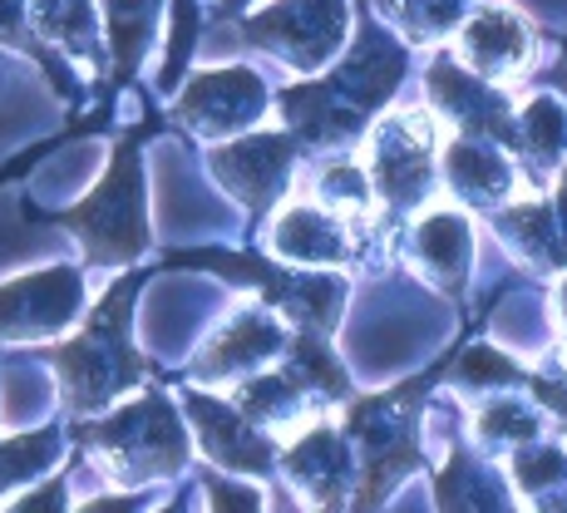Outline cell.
Listing matches in <instances>:
<instances>
[{
	"mask_svg": "<svg viewBox=\"0 0 567 513\" xmlns=\"http://www.w3.org/2000/svg\"><path fill=\"white\" fill-rule=\"evenodd\" d=\"M454 60L468 64L474 74L494 84H508L514 74L528 70L533 60V30L518 10L508 6H494L484 0L478 10H468L460 20V35H454Z\"/></svg>",
	"mask_w": 567,
	"mask_h": 513,
	"instance_id": "obj_16",
	"label": "cell"
},
{
	"mask_svg": "<svg viewBox=\"0 0 567 513\" xmlns=\"http://www.w3.org/2000/svg\"><path fill=\"white\" fill-rule=\"evenodd\" d=\"M138 138L144 134H128L114 148V163L100 178V188L60 217L84 243L90 261L118 267V261L144 257L148 247V188H144V163H138Z\"/></svg>",
	"mask_w": 567,
	"mask_h": 513,
	"instance_id": "obj_5",
	"label": "cell"
},
{
	"mask_svg": "<svg viewBox=\"0 0 567 513\" xmlns=\"http://www.w3.org/2000/svg\"><path fill=\"white\" fill-rule=\"evenodd\" d=\"M84 440H90V450L100 454V464L118 484L168 479L188 464V424L178 420V410L158 390L128 400L124 410L104 414V420L84 424Z\"/></svg>",
	"mask_w": 567,
	"mask_h": 513,
	"instance_id": "obj_4",
	"label": "cell"
},
{
	"mask_svg": "<svg viewBox=\"0 0 567 513\" xmlns=\"http://www.w3.org/2000/svg\"><path fill=\"white\" fill-rule=\"evenodd\" d=\"M301 158V138L291 134H243V138H223V148L207 154L213 178L233 193L247 213H267L271 203L287 193L291 168Z\"/></svg>",
	"mask_w": 567,
	"mask_h": 513,
	"instance_id": "obj_11",
	"label": "cell"
},
{
	"mask_svg": "<svg viewBox=\"0 0 567 513\" xmlns=\"http://www.w3.org/2000/svg\"><path fill=\"white\" fill-rule=\"evenodd\" d=\"M183 414H188L203 454L223 474L267 479L277 469V440H271V430H261L252 414H243L227 396H203L198 386H188L183 390Z\"/></svg>",
	"mask_w": 567,
	"mask_h": 513,
	"instance_id": "obj_9",
	"label": "cell"
},
{
	"mask_svg": "<svg viewBox=\"0 0 567 513\" xmlns=\"http://www.w3.org/2000/svg\"><path fill=\"white\" fill-rule=\"evenodd\" d=\"M440 163V119L434 109H395L365 129V173L380 207L410 213L430 198Z\"/></svg>",
	"mask_w": 567,
	"mask_h": 513,
	"instance_id": "obj_7",
	"label": "cell"
},
{
	"mask_svg": "<svg viewBox=\"0 0 567 513\" xmlns=\"http://www.w3.org/2000/svg\"><path fill=\"white\" fill-rule=\"evenodd\" d=\"M518 380V366L508 356H498V346H468L454 366V386L464 390H484V386H514Z\"/></svg>",
	"mask_w": 567,
	"mask_h": 513,
	"instance_id": "obj_29",
	"label": "cell"
},
{
	"mask_svg": "<svg viewBox=\"0 0 567 513\" xmlns=\"http://www.w3.org/2000/svg\"><path fill=\"white\" fill-rule=\"evenodd\" d=\"M321 207H331V213H341L346 223H370L375 217V188H370V173L361 163H331V168H321V183H316L311 193Z\"/></svg>",
	"mask_w": 567,
	"mask_h": 513,
	"instance_id": "obj_26",
	"label": "cell"
},
{
	"mask_svg": "<svg viewBox=\"0 0 567 513\" xmlns=\"http://www.w3.org/2000/svg\"><path fill=\"white\" fill-rule=\"evenodd\" d=\"M84 311V277L74 267L30 271L0 287V336L6 341H54Z\"/></svg>",
	"mask_w": 567,
	"mask_h": 513,
	"instance_id": "obj_14",
	"label": "cell"
},
{
	"mask_svg": "<svg viewBox=\"0 0 567 513\" xmlns=\"http://www.w3.org/2000/svg\"><path fill=\"white\" fill-rule=\"evenodd\" d=\"M138 277H124L114 291L90 311V321L80 326V336L64 346H54L50 360L60 370V396L70 414H94L109 400H118L124 390H134L144 380V356L128 341V316H134Z\"/></svg>",
	"mask_w": 567,
	"mask_h": 513,
	"instance_id": "obj_2",
	"label": "cell"
},
{
	"mask_svg": "<svg viewBox=\"0 0 567 513\" xmlns=\"http://www.w3.org/2000/svg\"><path fill=\"white\" fill-rule=\"evenodd\" d=\"M405 45L390 30L370 25L361 30L355 50L336 70L316 74L307 84H291L281 94V119L307 148H341L355 144L380 114H385L395 84L405 80Z\"/></svg>",
	"mask_w": 567,
	"mask_h": 513,
	"instance_id": "obj_1",
	"label": "cell"
},
{
	"mask_svg": "<svg viewBox=\"0 0 567 513\" xmlns=\"http://www.w3.org/2000/svg\"><path fill=\"white\" fill-rule=\"evenodd\" d=\"M553 213H558V227H563V243H567V168H563V183H558V203H553Z\"/></svg>",
	"mask_w": 567,
	"mask_h": 513,
	"instance_id": "obj_32",
	"label": "cell"
},
{
	"mask_svg": "<svg viewBox=\"0 0 567 513\" xmlns=\"http://www.w3.org/2000/svg\"><path fill=\"white\" fill-rule=\"evenodd\" d=\"M158 6L163 0H104V25H109V45H114L118 80H128L138 70V60H144V50L154 45Z\"/></svg>",
	"mask_w": 567,
	"mask_h": 513,
	"instance_id": "obj_23",
	"label": "cell"
},
{
	"mask_svg": "<svg viewBox=\"0 0 567 513\" xmlns=\"http://www.w3.org/2000/svg\"><path fill=\"white\" fill-rule=\"evenodd\" d=\"M35 6V25L40 35H50L54 45L74 50L80 60H94L100 30H94V0H30Z\"/></svg>",
	"mask_w": 567,
	"mask_h": 513,
	"instance_id": "obj_27",
	"label": "cell"
},
{
	"mask_svg": "<svg viewBox=\"0 0 567 513\" xmlns=\"http://www.w3.org/2000/svg\"><path fill=\"white\" fill-rule=\"evenodd\" d=\"M514 154L523 158L528 178H553L567 158V109L553 94H538V100L523 104L518 114V138Z\"/></svg>",
	"mask_w": 567,
	"mask_h": 513,
	"instance_id": "obj_21",
	"label": "cell"
},
{
	"mask_svg": "<svg viewBox=\"0 0 567 513\" xmlns=\"http://www.w3.org/2000/svg\"><path fill=\"white\" fill-rule=\"evenodd\" d=\"M558 331H563V341H567V277H563V287H558Z\"/></svg>",
	"mask_w": 567,
	"mask_h": 513,
	"instance_id": "obj_33",
	"label": "cell"
},
{
	"mask_svg": "<svg viewBox=\"0 0 567 513\" xmlns=\"http://www.w3.org/2000/svg\"><path fill=\"white\" fill-rule=\"evenodd\" d=\"M444 178L468 207H504L518 193L508 148L474 134H460L444 144Z\"/></svg>",
	"mask_w": 567,
	"mask_h": 513,
	"instance_id": "obj_19",
	"label": "cell"
},
{
	"mask_svg": "<svg viewBox=\"0 0 567 513\" xmlns=\"http://www.w3.org/2000/svg\"><path fill=\"white\" fill-rule=\"evenodd\" d=\"M410 261L434 291L464 297L468 267H474V227L460 207H430L410 227Z\"/></svg>",
	"mask_w": 567,
	"mask_h": 513,
	"instance_id": "obj_17",
	"label": "cell"
},
{
	"mask_svg": "<svg viewBox=\"0 0 567 513\" xmlns=\"http://www.w3.org/2000/svg\"><path fill=\"white\" fill-rule=\"evenodd\" d=\"M375 6L405 30V40H414V45H434V40L460 30L464 10L474 6V0H375Z\"/></svg>",
	"mask_w": 567,
	"mask_h": 513,
	"instance_id": "obj_25",
	"label": "cell"
},
{
	"mask_svg": "<svg viewBox=\"0 0 567 513\" xmlns=\"http://www.w3.org/2000/svg\"><path fill=\"white\" fill-rule=\"evenodd\" d=\"M287 346H291V321L261 301V307L237 311L233 321L203 346V356L193 360V376H198V386L233 390L237 380L277 366V360L287 356Z\"/></svg>",
	"mask_w": 567,
	"mask_h": 513,
	"instance_id": "obj_10",
	"label": "cell"
},
{
	"mask_svg": "<svg viewBox=\"0 0 567 513\" xmlns=\"http://www.w3.org/2000/svg\"><path fill=\"white\" fill-rule=\"evenodd\" d=\"M267 114V84H261L257 70L247 64H227V70H207L173 104V119H178L188 134L198 138H233L247 134L252 124H261Z\"/></svg>",
	"mask_w": 567,
	"mask_h": 513,
	"instance_id": "obj_12",
	"label": "cell"
},
{
	"mask_svg": "<svg viewBox=\"0 0 567 513\" xmlns=\"http://www.w3.org/2000/svg\"><path fill=\"white\" fill-rule=\"evenodd\" d=\"M514 489L538 509H567V450L563 444H518L508 460Z\"/></svg>",
	"mask_w": 567,
	"mask_h": 513,
	"instance_id": "obj_22",
	"label": "cell"
},
{
	"mask_svg": "<svg viewBox=\"0 0 567 513\" xmlns=\"http://www.w3.org/2000/svg\"><path fill=\"white\" fill-rule=\"evenodd\" d=\"M474 430H478V440H484L488 450H518V444H528V440H538L543 434V406L498 396V400H488V406H478Z\"/></svg>",
	"mask_w": 567,
	"mask_h": 513,
	"instance_id": "obj_24",
	"label": "cell"
},
{
	"mask_svg": "<svg viewBox=\"0 0 567 513\" xmlns=\"http://www.w3.org/2000/svg\"><path fill=\"white\" fill-rule=\"evenodd\" d=\"M444 370V360L420 380H405V386L385 390V396H365V400H351L346 410V440L355 450V464H361V484H355V499L351 504L361 509H375L410 469H420V410H424V396H430L434 376Z\"/></svg>",
	"mask_w": 567,
	"mask_h": 513,
	"instance_id": "obj_3",
	"label": "cell"
},
{
	"mask_svg": "<svg viewBox=\"0 0 567 513\" xmlns=\"http://www.w3.org/2000/svg\"><path fill=\"white\" fill-rule=\"evenodd\" d=\"M346 0H271L243 20V40L261 54H277L287 70L316 74L346 45Z\"/></svg>",
	"mask_w": 567,
	"mask_h": 513,
	"instance_id": "obj_8",
	"label": "cell"
},
{
	"mask_svg": "<svg viewBox=\"0 0 567 513\" xmlns=\"http://www.w3.org/2000/svg\"><path fill=\"white\" fill-rule=\"evenodd\" d=\"M277 460L291 474V484H297L311 504L336 509V504H346V499H355L361 464H355V450H351V440H346V430L341 424H331L326 414L321 420H311L307 430L291 434L287 450H281Z\"/></svg>",
	"mask_w": 567,
	"mask_h": 513,
	"instance_id": "obj_15",
	"label": "cell"
},
{
	"mask_svg": "<svg viewBox=\"0 0 567 513\" xmlns=\"http://www.w3.org/2000/svg\"><path fill=\"white\" fill-rule=\"evenodd\" d=\"M223 10H243V6H252V0H217Z\"/></svg>",
	"mask_w": 567,
	"mask_h": 513,
	"instance_id": "obj_34",
	"label": "cell"
},
{
	"mask_svg": "<svg viewBox=\"0 0 567 513\" xmlns=\"http://www.w3.org/2000/svg\"><path fill=\"white\" fill-rule=\"evenodd\" d=\"M267 247L271 257L291 261V267H341L351 257V223L316 198H297L277 213Z\"/></svg>",
	"mask_w": 567,
	"mask_h": 513,
	"instance_id": "obj_18",
	"label": "cell"
},
{
	"mask_svg": "<svg viewBox=\"0 0 567 513\" xmlns=\"http://www.w3.org/2000/svg\"><path fill=\"white\" fill-rule=\"evenodd\" d=\"M0 45L35 50V40H30V16H25V0H0ZM35 54H40V50H35Z\"/></svg>",
	"mask_w": 567,
	"mask_h": 513,
	"instance_id": "obj_30",
	"label": "cell"
},
{
	"mask_svg": "<svg viewBox=\"0 0 567 513\" xmlns=\"http://www.w3.org/2000/svg\"><path fill=\"white\" fill-rule=\"evenodd\" d=\"M188 261H203L217 277L257 287L261 301L291 321V331L331 336L346 311V277H336L331 267H291V261L257 257V253H198Z\"/></svg>",
	"mask_w": 567,
	"mask_h": 513,
	"instance_id": "obj_6",
	"label": "cell"
},
{
	"mask_svg": "<svg viewBox=\"0 0 567 513\" xmlns=\"http://www.w3.org/2000/svg\"><path fill=\"white\" fill-rule=\"evenodd\" d=\"M430 109L434 119H450L460 134L494 138L504 148H514L518 138V109L508 104V94L494 80L460 64L454 54H440L430 64Z\"/></svg>",
	"mask_w": 567,
	"mask_h": 513,
	"instance_id": "obj_13",
	"label": "cell"
},
{
	"mask_svg": "<svg viewBox=\"0 0 567 513\" xmlns=\"http://www.w3.org/2000/svg\"><path fill=\"white\" fill-rule=\"evenodd\" d=\"M54 450H60V430H35V434H20V440L0 444V494L35 474H45Z\"/></svg>",
	"mask_w": 567,
	"mask_h": 513,
	"instance_id": "obj_28",
	"label": "cell"
},
{
	"mask_svg": "<svg viewBox=\"0 0 567 513\" xmlns=\"http://www.w3.org/2000/svg\"><path fill=\"white\" fill-rule=\"evenodd\" d=\"M494 227L504 233V243L514 247L523 261H533L538 271H558L567 261V243H563V227H558V213L553 203H538V198H508L504 207L494 213Z\"/></svg>",
	"mask_w": 567,
	"mask_h": 513,
	"instance_id": "obj_20",
	"label": "cell"
},
{
	"mask_svg": "<svg viewBox=\"0 0 567 513\" xmlns=\"http://www.w3.org/2000/svg\"><path fill=\"white\" fill-rule=\"evenodd\" d=\"M563 50H567V40H563Z\"/></svg>",
	"mask_w": 567,
	"mask_h": 513,
	"instance_id": "obj_35",
	"label": "cell"
},
{
	"mask_svg": "<svg viewBox=\"0 0 567 513\" xmlns=\"http://www.w3.org/2000/svg\"><path fill=\"white\" fill-rule=\"evenodd\" d=\"M207 494H213L217 509H261L257 489H237V484H223V479H207Z\"/></svg>",
	"mask_w": 567,
	"mask_h": 513,
	"instance_id": "obj_31",
	"label": "cell"
}]
</instances>
